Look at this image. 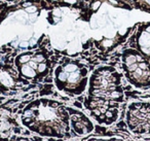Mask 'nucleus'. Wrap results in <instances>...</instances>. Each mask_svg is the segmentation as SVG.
<instances>
[{
    "label": "nucleus",
    "mask_w": 150,
    "mask_h": 141,
    "mask_svg": "<svg viewBox=\"0 0 150 141\" xmlns=\"http://www.w3.org/2000/svg\"><path fill=\"white\" fill-rule=\"evenodd\" d=\"M122 100L120 74L111 67L98 69L91 80L88 108L101 120L111 122L116 120Z\"/></svg>",
    "instance_id": "nucleus-1"
},
{
    "label": "nucleus",
    "mask_w": 150,
    "mask_h": 141,
    "mask_svg": "<svg viewBox=\"0 0 150 141\" xmlns=\"http://www.w3.org/2000/svg\"><path fill=\"white\" fill-rule=\"evenodd\" d=\"M122 68L127 80L136 88L150 87V61L139 51L129 48L123 52Z\"/></svg>",
    "instance_id": "nucleus-2"
},
{
    "label": "nucleus",
    "mask_w": 150,
    "mask_h": 141,
    "mask_svg": "<svg viewBox=\"0 0 150 141\" xmlns=\"http://www.w3.org/2000/svg\"><path fill=\"white\" fill-rule=\"evenodd\" d=\"M86 69L79 63H63L56 70V83L64 91H82L86 85Z\"/></svg>",
    "instance_id": "nucleus-3"
},
{
    "label": "nucleus",
    "mask_w": 150,
    "mask_h": 141,
    "mask_svg": "<svg viewBox=\"0 0 150 141\" xmlns=\"http://www.w3.org/2000/svg\"><path fill=\"white\" fill-rule=\"evenodd\" d=\"M127 120L133 132L150 134V104L145 102L132 103L127 109Z\"/></svg>",
    "instance_id": "nucleus-4"
},
{
    "label": "nucleus",
    "mask_w": 150,
    "mask_h": 141,
    "mask_svg": "<svg viewBox=\"0 0 150 141\" xmlns=\"http://www.w3.org/2000/svg\"><path fill=\"white\" fill-rule=\"evenodd\" d=\"M18 65L20 67L22 74L28 78L35 77L41 74L46 69V60L44 56L39 53L23 54L18 58Z\"/></svg>",
    "instance_id": "nucleus-5"
},
{
    "label": "nucleus",
    "mask_w": 150,
    "mask_h": 141,
    "mask_svg": "<svg viewBox=\"0 0 150 141\" xmlns=\"http://www.w3.org/2000/svg\"><path fill=\"white\" fill-rule=\"evenodd\" d=\"M135 44L137 51L150 61V22L139 25L135 34Z\"/></svg>",
    "instance_id": "nucleus-6"
},
{
    "label": "nucleus",
    "mask_w": 150,
    "mask_h": 141,
    "mask_svg": "<svg viewBox=\"0 0 150 141\" xmlns=\"http://www.w3.org/2000/svg\"><path fill=\"white\" fill-rule=\"evenodd\" d=\"M44 1L52 6H68L77 7V9H83L91 2V0H44Z\"/></svg>",
    "instance_id": "nucleus-7"
},
{
    "label": "nucleus",
    "mask_w": 150,
    "mask_h": 141,
    "mask_svg": "<svg viewBox=\"0 0 150 141\" xmlns=\"http://www.w3.org/2000/svg\"><path fill=\"white\" fill-rule=\"evenodd\" d=\"M132 6L144 13L150 14V0H133Z\"/></svg>",
    "instance_id": "nucleus-8"
},
{
    "label": "nucleus",
    "mask_w": 150,
    "mask_h": 141,
    "mask_svg": "<svg viewBox=\"0 0 150 141\" xmlns=\"http://www.w3.org/2000/svg\"><path fill=\"white\" fill-rule=\"evenodd\" d=\"M115 1H117L119 4L127 5V6H129V4H133V0H115Z\"/></svg>",
    "instance_id": "nucleus-9"
}]
</instances>
